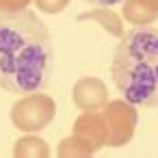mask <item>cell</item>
<instances>
[{
    "label": "cell",
    "instance_id": "9c48e42d",
    "mask_svg": "<svg viewBox=\"0 0 158 158\" xmlns=\"http://www.w3.org/2000/svg\"><path fill=\"white\" fill-rule=\"evenodd\" d=\"M78 20H98L100 26H104L110 35H115V37H121V35H123V31H121V18H119L115 11H110L108 7H98V9L91 11V13L78 15Z\"/></svg>",
    "mask_w": 158,
    "mask_h": 158
},
{
    "label": "cell",
    "instance_id": "5b68a950",
    "mask_svg": "<svg viewBox=\"0 0 158 158\" xmlns=\"http://www.w3.org/2000/svg\"><path fill=\"white\" fill-rule=\"evenodd\" d=\"M74 134L80 136L82 141H87L93 152L104 147L106 141H108V126H106V119H104L102 110L100 113L98 110H85L74 121Z\"/></svg>",
    "mask_w": 158,
    "mask_h": 158
},
{
    "label": "cell",
    "instance_id": "7a4b0ae2",
    "mask_svg": "<svg viewBox=\"0 0 158 158\" xmlns=\"http://www.w3.org/2000/svg\"><path fill=\"white\" fill-rule=\"evenodd\" d=\"M119 39L110 65L115 87L134 106H158V28L134 26Z\"/></svg>",
    "mask_w": 158,
    "mask_h": 158
},
{
    "label": "cell",
    "instance_id": "7c38bea8",
    "mask_svg": "<svg viewBox=\"0 0 158 158\" xmlns=\"http://www.w3.org/2000/svg\"><path fill=\"white\" fill-rule=\"evenodd\" d=\"M31 5V0H0V13H18Z\"/></svg>",
    "mask_w": 158,
    "mask_h": 158
},
{
    "label": "cell",
    "instance_id": "8992f818",
    "mask_svg": "<svg viewBox=\"0 0 158 158\" xmlns=\"http://www.w3.org/2000/svg\"><path fill=\"white\" fill-rule=\"evenodd\" d=\"M72 98H74V104L80 110H100L108 102V91H106V85L100 78L87 76V78H80L74 85Z\"/></svg>",
    "mask_w": 158,
    "mask_h": 158
},
{
    "label": "cell",
    "instance_id": "30bf717a",
    "mask_svg": "<svg viewBox=\"0 0 158 158\" xmlns=\"http://www.w3.org/2000/svg\"><path fill=\"white\" fill-rule=\"evenodd\" d=\"M56 154H59L61 158H89V156H93L95 152L91 149V145H89L87 141H82L80 136L72 134V136H67V139H63V141L59 143Z\"/></svg>",
    "mask_w": 158,
    "mask_h": 158
},
{
    "label": "cell",
    "instance_id": "4fadbf2b",
    "mask_svg": "<svg viewBox=\"0 0 158 158\" xmlns=\"http://www.w3.org/2000/svg\"><path fill=\"white\" fill-rule=\"evenodd\" d=\"M89 5H95V7H113L117 2H121V0H87Z\"/></svg>",
    "mask_w": 158,
    "mask_h": 158
},
{
    "label": "cell",
    "instance_id": "ba28073f",
    "mask_svg": "<svg viewBox=\"0 0 158 158\" xmlns=\"http://www.w3.org/2000/svg\"><path fill=\"white\" fill-rule=\"evenodd\" d=\"M13 156L15 158H48L50 147H48V143L44 139H39L35 134H28V136H22L15 143Z\"/></svg>",
    "mask_w": 158,
    "mask_h": 158
},
{
    "label": "cell",
    "instance_id": "6da1fadb",
    "mask_svg": "<svg viewBox=\"0 0 158 158\" xmlns=\"http://www.w3.org/2000/svg\"><path fill=\"white\" fill-rule=\"evenodd\" d=\"M52 37L33 11L0 13V87L9 93H35L48 85Z\"/></svg>",
    "mask_w": 158,
    "mask_h": 158
},
{
    "label": "cell",
    "instance_id": "277c9868",
    "mask_svg": "<svg viewBox=\"0 0 158 158\" xmlns=\"http://www.w3.org/2000/svg\"><path fill=\"white\" fill-rule=\"evenodd\" d=\"M106 126H108V147H123L132 141L134 136V128L139 121V110L134 104H130L128 100H113L104 104L102 110Z\"/></svg>",
    "mask_w": 158,
    "mask_h": 158
},
{
    "label": "cell",
    "instance_id": "52a82bcc",
    "mask_svg": "<svg viewBox=\"0 0 158 158\" xmlns=\"http://www.w3.org/2000/svg\"><path fill=\"white\" fill-rule=\"evenodd\" d=\"M123 18L134 26H149L158 20V0H126Z\"/></svg>",
    "mask_w": 158,
    "mask_h": 158
},
{
    "label": "cell",
    "instance_id": "8fae6325",
    "mask_svg": "<svg viewBox=\"0 0 158 158\" xmlns=\"http://www.w3.org/2000/svg\"><path fill=\"white\" fill-rule=\"evenodd\" d=\"M35 5H37L39 11L54 15V13H61V11L69 5V0H35Z\"/></svg>",
    "mask_w": 158,
    "mask_h": 158
},
{
    "label": "cell",
    "instance_id": "3957f363",
    "mask_svg": "<svg viewBox=\"0 0 158 158\" xmlns=\"http://www.w3.org/2000/svg\"><path fill=\"white\" fill-rule=\"evenodd\" d=\"M56 102L46 93H26L11 106V121L22 132H39L52 123Z\"/></svg>",
    "mask_w": 158,
    "mask_h": 158
}]
</instances>
